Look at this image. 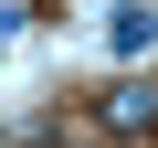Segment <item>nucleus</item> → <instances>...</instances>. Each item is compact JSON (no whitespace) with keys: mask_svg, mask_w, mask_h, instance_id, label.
Returning <instances> with one entry per match:
<instances>
[{"mask_svg":"<svg viewBox=\"0 0 158 148\" xmlns=\"http://www.w3.org/2000/svg\"><path fill=\"white\" fill-rule=\"evenodd\" d=\"M95 127L106 137H148L158 127V85H148V74H116V85L95 95Z\"/></svg>","mask_w":158,"mask_h":148,"instance_id":"obj_1","label":"nucleus"},{"mask_svg":"<svg viewBox=\"0 0 158 148\" xmlns=\"http://www.w3.org/2000/svg\"><path fill=\"white\" fill-rule=\"evenodd\" d=\"M106 42H116V53L137 63V53L158 42V0H116V21H106Z\"/></svg>","mask_w":158,"mask_h":148,"instance_id":"obj_2","label":"nucleus"},{"mask_svg":"<svg viewBox=\"0 0 158 148\" xmlns=\"http://www.w3.org/2000/svg\"><path fill=\"white\" fill-rule=\"evenodd\" d=\"M21 21H32V0H0V32H21Z\"/></svg>","mask_w":158,"mask_h":148,"instance_id":"obj_3","label":"nucleus"}]
</instances>
